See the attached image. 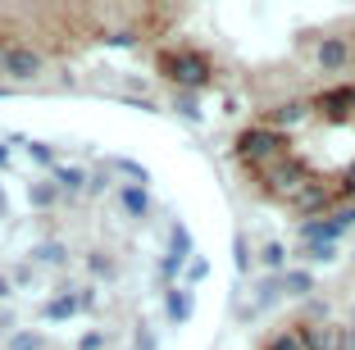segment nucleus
<instances>
[{
    "label": "nucleus",
    "mask_w": 355,
    "mask_h": 350,
    "mask_svg": "<svg viewBox=\"0 0 355 350\" xmlns=\"http://www.w3.org/2000/svg\"><path fill=\"white\" fill-rule=\"evenodd\" d=\"M260 182L269 186L273 196H301V191H310V173H305L296 159H273V164L260 168Z\"/></svg>",
    "instance_id": "f257e3e1"
},
{
    "label": "nucleus",
    "mask_w": 355,
    "mask_h": 350,
    "mask_svg": "<svg viewBox=\"0 0 355 350\" xmlns=\"http://www.w3.org/2000/svg\"><path fill=\"white\" fill-rule=\"evenodd\" d=\"M237 150L251 159V164H273V159H282V137L273 132V128H251V132H241Z\"/></svg>",
    "instance_id": "f03ea898"
},
{
    "label": "nucleus",
    "mask_w": 355,
    "mask_h": 350,
    "mask_svg": "<svg viewBox=\"0 0 355 350\" xmlns=\"http://www.w3.org/2000/svg\"><path fill=\"white\" fill-rule=\"evenodd\" d=\"M164 73H168V78H178L182 87H200L209 78V64L200 60V55H191V51H178V55H168V60H164Z\"/></svg>",
    "instance_id": "7ed1b4c3"
},
{
    "label": "nucleus",
    "mask_w": 355,
    "mask_h": 350,
    "mask_svg": "<svg viewBox=\"0 0 355 350\" xmlns=\"http://www.w3.org/2000/svg\"><path fill=\"white\" fill-rule=\"evenodd\" d=\"M319 114H324V119H337V123L351 119L355 105H351V96H346V87H342V91H333V96H319Z\"/></svg>",
    "instance_id": "20e7f679"
},
{
    "label": "nucleus",
    "mask_w": 355,
    "mask_h": 350,
    "mask_svg": "<svg viewBox=\"0 0 355 350\" xmlns=\"http://www.w3.org/2000/svg\"><path fill=\"white\" fill-rule=\"evenodd\" d=\"M5 64H10V73H19V78H32V73H37V55H28V51H10Z\"/></svg>",
    "instance_id": "39448f33"
},
{
    "label": "nucleus",
    "mask_w": 355,
    "mask_h": 350,
    "mask_svg": "<svg viewBox=\"0 0 355 350\" xmlns=\"http://www.w3.org/2000/svg\"><path fill=\"white\" fill-rule=\"evenodd\" d=\"M319 60H324L328 69H337V64H346V46H342V42H324V51H319Z\"/></svg>",
    "instance_id": "423d86ee"
},
{
    "label": "nucleus",
    "mask_w": 355,
    "mask_h": 350,
    "mask_svg": "<svg viewBox=\"0 0 355 350\" xmlns=\"http://www.w3.org/2000/svg\"><path fill=\"white\" fill-rule=\"evenodd\" d=\"M310 350H342V337L337 332H310Z\"/></svg>",
    "instance_id": "0eeeda50"
},
{
    "label": "nucleus",
    "mask_w": 355,
    "mask_h": 350,
    "mask_svg": "<svg viewBox=\"0 0 355 350\" xmlns=\"http://www.w3.org/2000/svg\"><path fill=\"white\" fill-rule=\"evenodd\" d=\"M273 350H305V341L292 332V337H278V341H273Z\"/></svg>",
    "instance_id": "6e6552de"
},
{
    "label": "nucleus",
    "mask_w": 355,
    "mask_h": 350,
    "mask_svg": "<svg viewBox=\"0 0 355 350\" xmlns=\"http://www.w3.org/2000/svg\"><path fill=\"white\" fill-rule=\"evenodd\" d=\"M346 96H351V105H355V87H346Z\"/></svg>",
    "instance_id": "1a4fd4ad"
}]
</instances>
